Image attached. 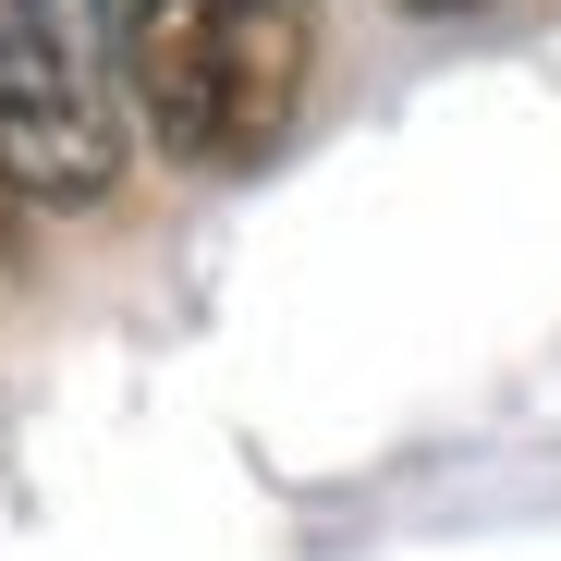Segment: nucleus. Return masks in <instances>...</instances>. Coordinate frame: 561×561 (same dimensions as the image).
Here are the masks:
<instances>
[{"label":"nucleus","instance_id":"nucleus-2","mask_svg":"<svg viewBox=\"0 0 561 561\" xmlns=\"http://www.w3.org/2000/svg\"><path fill=\"white\" fill-rule=\"evenodd\" d=\"M0 159L37 208H111L135 159L123 0H0Z\"/></svg>","mask_w":561,"mask_h":561},{"label":"nucleus","instance_id":"nucleus-4","mask_svg":"<svg viewBox=\"0 0 561 561\" xmlns=\"http://www.w3.org/2000/svg\"><path fill=\"white\" fill-rule=\"evenodd\" d=\"M403 13H489V0H403Z\"/></svg>","mask_w":561,"mask_h":561},{"label":"nucleus","instance_id":"nucleus-1","mask_svg":"<svg viewBox=\"0 0 561 561\" xmlns=\"http://www.w3.org/2000/svg\"><path fill=\"white\" fill-rule=\"evenodd\" d=\"M135 123L183 171H256L306 111L318 0H123Z\"/></svg>","mask_w":561,"mask_h":561},{"label":"nucleus","instance_id":"nucleus-3","mask_svg":"<svg viewBox=\"0 0 561 561\" xmlns=\"http://www.w3.org/2000/svg\"><path fill=\"white\" fill-rule=\"evenodd\" d=\"M25 208H37V196H25V183H13V159H0V256L25 244Z\"/></svg>","mask_w":561,"mask_h":561}]
</instances>
